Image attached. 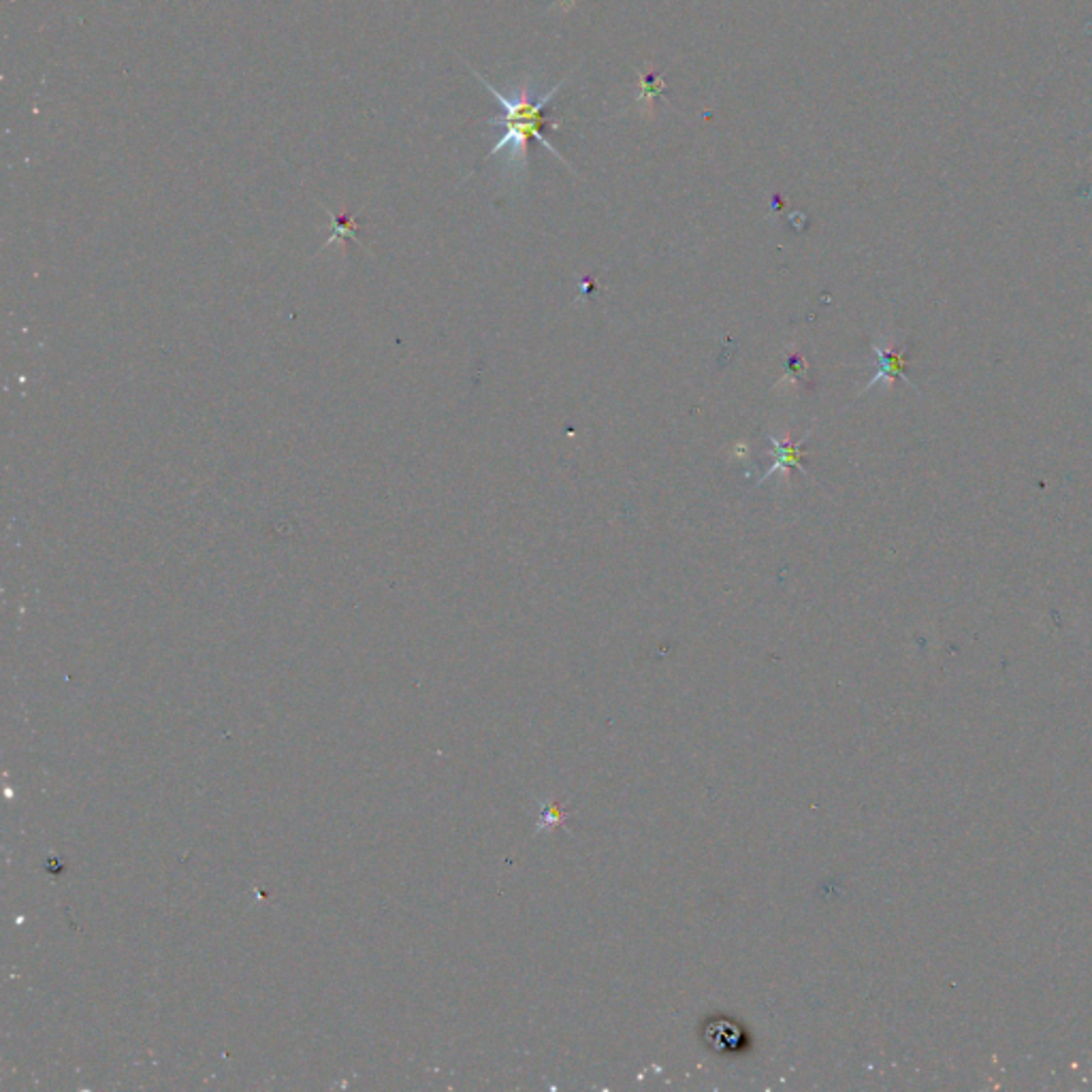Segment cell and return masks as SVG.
Returning <instances> with one entry per match:
<instances>
[{"label":"cell","instance_id":"cell-1","mask_svg":"<svg viewBox=\"0 0 1092 1092\" xmlns=\"http://www.w3.org/2000/svg\"><path fill=\"white\" fill-rule=\"evenodd\" d=\"M468 67H470V64H468ZM470 73L477 77V80L486 90H489V93L495 96L497 105L502 107V115L486 120V124H489V126L502 128V137L497 139V144L491 148L489 154H486V161L497 157V154H502L504 150H508L510 154L506 159V166L512 173H515V177H519L521 173L528 171L530 141L536 139V141H541V144L552 154V157H555L557 161H561L565 166H568V169H572V164L563 159V154L543 135V128H550V131H559V128H561V122H548L545 118V111L548 109L552 98L557 96V93L563 88V84L568 82V77H563L559 84H555L550 90H546L545 95H536L534 86H532V77H525V82L521 84V88H517L512 95H504L502 90H497L489 80H486L484 75H481L474 67H470Z\"/></svg>","mask_w":1092,"mask_h":1092},{"label":"cell","instance_id":"cell-2","mask_svg":"<svg viewBox=\"0 0 1092 1092\" xmlns=\"http://www.w3.org/2000/svg\"><path fill=\"white\" fill-rule=\"evenodd\" d=\"M768 440H770V446H773V448H770V455H773V466H770V470L760 479V482L768 481L770 477H775V474H781V477L788 481L792 468L803 470L801 459H803V444L806 440V435H803L799 442H794L792 438H788V435H770Z\"/></svg>","mask_w":1092,"mask_h":1092},{"label":"cell","instance_id":"cell-3","mask_svg":"<svg viewBox=\"0 0 1092 1092\" xmlns=\"http://www.w3.org/2000/svg\"><path fill=\"white\" fill-rule=\"evenodd\" d=\"M872 349H875V354L879 358V369H877L875 378H872L867 384L865 393L870 391V389H875L877 382H881V380L888 382V387H890V382H894V378H898V376L905 378V356L898 351H894L892 342L883 340V342L872 346Z\"/></svg>","mask_w":1092,"mask_h":1092}]
</instances>
